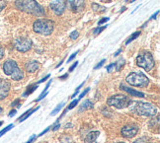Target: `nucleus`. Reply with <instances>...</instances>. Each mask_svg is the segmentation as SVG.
Returning <instances> with one entry per match:
<instances>
[{"label": "nucleus", "instance_id": "36", "mask_svg": "<svg viewBox=\"0 0 160 143\" xmlns=\"http://www.w3.org/2000/svg\"><path fill=\"white\" fill-rule=\"evenodd\" d=\"M77 64H78V61H76V62H74V63H73V65L69 68V72H72L73 70L75 69L76 68V66H77Z\"/></svg>", "mask_w": 160, "mask_h": 143}, {"label": "nucleus", "instance_id": "23", "mask_svg": "<svg viewBox=\"0 0 160 143\" xmlns=\"http://www.w3.org/2000/svg\"><path fill=\"white\" fill-rule=\"evenodd\" d=\"M125 65V60L122 59V58H121L117 63H115V69L116 70H121V68Z\"/></svg>", "mask_w": 160, "mask_h": 143}, {"label": "nucleus", "instance_id": "50", "mask_svg": "<svg viewBox=\"0 0 160 143\" xmlns=\"http://www.w3.org/2000/svg\"><path fill=\"white\" fill-rule=\"evenodd\" d=\"M126 9H127L126 7H122V10H121V12H124V11H126Z\"/></svg>", "mask_w": 160, "mask_h": 143}, {"label": "nucleus", "instance_id": "16", "mask_svg": "<svg viewBox=\"0 0 160 143\" xmlns=\"http://www.w3.org/2000/svg\"><path fill=\"white\" fill-rule=\"evenodd\" d=\"M11 78L13 79V80H15V81H19V80H22L23 78H24V73H23V71L20 69L19 67L17 68V69L11 74Z\"/></svg>", "mask_w": 160, "mask_h": 143}, {"label": "nucleus", "instance_id": "14", "mask_svg": "<svg viewBox=\"0 0 160 143\" xmlns=\"http://www.w3.org/2000/svg\"><path fill=\"white\" fill-rule=\"evenodd\" d=\"M121 89L122 90H124L126 92H128V94H131L132 96H134V97H139V98H143L144 97V94L143 93H141L139 91H135L133 89H131V88H128V87H126L124 85H121Z\"/></svg>", "mask_w": 160, "mask_h": 143}, {"label": "nucleus", "instance_id": "26", "mask_svg": "<svg viewBox=\"0 0 160 143\" xmlns=\"http://www.w3.org/2000/svg\"><path fill=\"white\" fill-rule=\"evenodd\" d=\"M13 126H14L13 124H9V126H8L7 127H5L4 129H2L1 131H0V137H1V136H2L3 134H5V133L7 132V131H9V130H10L12 127H13Z\"/></svg>", "mask_w": 160, "mask_h": 143}, {"label": "nucleus", "instance_id": "46", "mask_svg": "<svg viewBox=\"0 0 160 143\" xmlns=\"http://www.w3.org/2000/svg\"><path fill=\"white\" fill-rule=\"evenodd\" d=\"M67 77H68V74H64V75L60 76V77H59V79H60V80H63V79H66Z\"/></svg>", "mask_w": 160, "mask_h": 143}, {"label": "nucleus", "instance_id": "54", "mask_svg": "<svg viewBox=\"0 0 160 143\" xmlns=\"http://www.w3.org/2000/svg\"><path fill=\"white\" fill-rule=\"evenodd\" d=\"M133 1H135V0H132V2H133Z\"/></svg>", "mask_w": 160, "mask_h": 143}, {"label": "nucleus", "instance_id": "52", "mask_svg": "<svg viewBox=\"0 0 160 143\" xmlns=\"http://www.w3.org/2000/svg\"><path fill=\"white\" fill-rule=\"evenodd\" d=\"M2 124H3V122H2V121H0V126H1Z\"/></svg>", "mask_w": 160, "mask_h": 143}, {"label": "nucleus", "instance_id": "24", "mask_svg": "<svg viewBox=\"0 0 160 143\" xmlns=\"http://www.w3.org/2000/svg\"><path fill=\"white\" fill-rule=\"evenodd\" d=\"M139 35H140V32H135L134 34H132L131 37H130V38H128V40L127 41V45H128V43H130L131 42H132L133 40H135V39H137V38H138V37H139Z\"/></svg>", "mask_w": 160, "mask_h": 143}, {"label": "nucleus", "instance_id": "19", "mask_svg": "<svg viewBox=\"0 0 160 143\" xmlns=\"http://www.w3.org/2000/svg\"><path fill=\"white\" fill-rule=\"evenodd\" d=\"M92 108H93V103L90 102L89 100H87V101H85V103H83L82 107L80 108L79 111H82L83 110H90Z\"/></svg>", "mask_w": 160, "mask_h": 143}, {"label": "nucleus", "instance_id": "18", "mask_svg": "<svg viewBox=\"0 0 160 143\" xmlns=\"http://www.w3.org/2000/svg\"><path fill=\"white\" fill-rule=\"evenodd\" d=\"M39 109H40L39 107H37V108H35V109H31L30 111H28L27 113H25V114H24L22 116H20V119H19V122H22V121H24L25 120H27V119H28V117H29L31 115H33V114L35 113V111H38Z\"/></svg>", "mask_w": 160, "mask_h": 143}, {"label": "nucleus", "instance_id": "38", "mask_svg": "<svg viewBox=\"0 0 160 143\" xmlns=\"http://www.w3.org/2000/svg\"><path fill=\"white\" fill-rule=\"evenodd\" d=\"M77 52H74V53H72V54H71V57H70L68 58V60H67V61H68V62H70V61H71V60H72L73 58H74V57H76Z\"/></svg>", "mask_w": 160, "mask_h": 143}, {"label": "nucleus", "instance_id": "30", "mask_svg": "<svg viewBox=\"0 0 160 143\" xmlns=\"http://www.w3.org/2000/svg\"><path fill=\"white\" fill-rule=\"evenodd\" d=\"M6 7V1L5 0H0V13H1V11Z\"/></svg>", "mask_w": 160, "mask_h": 143}, {"label": "nucleus", "instance_id": "28", "mask_svg": "<svg viewBox=\"0 0 160 143\" xmlns=\"http://www.w3.org/2000/svg\"><path fill=\"white\" fill-rule=\"evenodd\" d=\"M78 101H79V100H74V101H72V102L70 103V105L68 106V108H67V110H72L74 107H76V105L78 104Z\"/></svg>", "mask_w": 160, "mask_h": 143}, {"label": "nucleus", "instance_id": "17", "mask_svg": "<svg viewBox=\"0 0 160 143\" xmlns=\"http://www.w3.org/2000/svg\"><path fill=\"white\" fill-rule=\"evenodd\" d=\"M149 127L152 131H155V128H156V131H159V116L157 115L156 119H153L150 121L149 122Z\"/></svg>", "mask_w": 160, "mask_h": 143}, {"label": "nucleus", "instance_id": "12", "mask_svg": "<svg viewBox=\"0 0 160 143\" xmlns=\"http://www.w3.org/2000/svg\"><path fill=\"white\" fill-rule=\"evenodd\" d=\"M17 68H18V65L16 63V61L11 60V59L6 60L3 64V71L6 75H9V76L17 69Z\"/></svg>", "mask_w": 160, "mask_h": 143}, {"label": "nucleus", "instance_id": "8", "mask_svg": "<svg viewBox=\"0 0 160 143\" xmlns=\"http://www.w3.org/2000/svg\"><path fill=\"white\" fill-rule=\"evenodd\" d=\"M66 5L72 12H81L85 7V0H66Z\"/></svg>", "mask_w": 160, "mask_h": 143}, {"label": "nucleus", "instance_id": "21", "mask_svg": "<svg viewBox=\"0 0 160 143\" xmlns=\"http://www.w3.org/2000/svg\"><path fill=\"white\" fill-rule=\"evenodd\" d=\"M92 9H93L95 12H105V10H106V8L104 7V6H101V5H99V4H97V3H93L92 4Z\"/></svg>", "mask_w": 160, "mask_h": 143}, {"label": "nucleus", "instance_id": "45", "mask_svg": "<svg viewBox=\"0 0 160 143\" xmlns=\"http://www.w3.org/2000/svg\"><path fill=\"white\" fill-rule=\"evenodd\" d=\"M133 143H147V142H144L143 139H138V140H135Z\"/></svg>", "mask_w": 160, "mask_h": 143}, {"label": "nucleus", "instance_id": "33", "mask_svg": "<svg viewBox=\"0 0 160 143\" xmlns=\"http://www.w3.org/2000/svg\"><path fill=\"white\" fill-rule=\"evenodd\" d=\"M113 69H115V63H111L109 66H107V71L108 72H112Z\"/></svg>", "mask_w": 160, "mask_h": 143}, {"label": "nucleus", "instance_id": "51", "mask_svg": "<svg viewBox=\"0 0 160 143\" xmlns=\"http://www.w3.org/2000/svg\"><path fill=\"white\" fill-rule=\"evenodd\" d=\"M1 113H2V108L0 107V114H1Z\"/></svg>", "mask_w": 160, "mask_h": 143}, {"label": "nucleus", "instance_id": "2", "mask_svg": "<svg viewBox=\"0 0 160 143\" xmlns=\"http://www.w3.org/2000/svg\"><path fill=\"white\" fill-rule=\"evenodd\" d=\"M131 111L137 113L139 116H154L157 114V109L155 106L150 103H143V102H131L128 105Z\"/></svg>", "mask_w": 160, "mask_h": 143}, {"label": "nucleus", "instance_id": "53", "mask_svg": "<svg viewBox=\"0 0 160 143\" xmlns=\"http://www.w3.org/2000/svg\"><path fill=\"white\" fill-rule=\"evenodd\" d=\"M118 143H124V142H118Z\"/></svg>", "mask_w": 160, "mask_h": 143}, {"label": "nucleus", "instance_id": "44", "mask_svg": "<svg viewBox=\"0 0 160 143\" xmlns=\"http://www.w3.org/2000/svg\"><path fill=\"white\" fill-rule=\"evenodd\" d=\"M48 130H50V127H48V128H47L46 130H44V131H42V132H41V133H40V134H39L38 136H41V135H44V134H45L46 132H48Z\"/></svg>", "mask_w": 160, "mask_h": 143}, {"label": "nucleus", "instance_id": "11", "mask_svg": "<svg viewBox=\"0 0 160 143\" xmlns=\"http://www.w3.org/2000/svg\"><path fill=\"white\" fill-rule=\"evenodd\" d=\"M10 87L11 85L7 80L0 79V100H3V99L8 96Z\"/></svg>", "mask_w": 160, "mask_h": 143}, {"label": "nucleus", "instance_id": "7", "mask_svg": "<svg viewBox=\"0 0 160 143\" xmlns=\"http://www.w3.org/2000/svg\"><path fill=\"white\" fill-rule=\"evenodd\" d=\"M14 46L17 51H19L21 52H26L32 47V41L27 38H19L15 40Z\"/></svg>", "mask_w": 160, "mask_h": 143}, {"label": "nucleus", "instance_id": "9", "mask_svg": "<svg viewBox=\"0 0 160 143\" xmlns=\"http://www.w3.org/2000/svg\"><path fill=\"white\" fill-rule=\"evenodd\" d=\"M50 7L52 11L54 12L55 15H61L64 12L65 3L63 0H52Z\"/></svg>", "mask_w": 160, "mask_h": 143}, {"label": "nucleus", "instance_id": "43", "mask_svg": "<svg viewBox=\"0 0 160 143\" xmlns=\"http://www.w3.org/2000/svg\"><path fill=\"white\" fill-rule=\"evenodd\" d=\"M19 102H20V101H19V99H17V100H15V101H14L13 103L11 104V106H12V107H15V106H16V105H17L18 103H19Z\"/></svg>", "mask_w": 160, "mask_h": 143}, {"label": "nucleus", "instance_id": "49", "mask_svg": "<svg viewBox=\"0 0 160 143\" xmlns=\"http://www.w3.org/2000/svg\"><path fill=\"white\" fill-rule=\"evenodd\" d=\"M62 63H63V60H61V61L59 62V63H58V64L57 65V67H59V66H60V64H62Z\"/></svg>", "mask_w": 160, "mask_h": 143}, {"label": "nucleus", "instance_id": "39", "mask_svg": "<svg viewBox=\"0 0 160 143\" xmlns=\"http://www.w3.org/2000/svg\"><path fill=\"white\" fill-rule=\"evenodd\" d=\"M16 113H17V111L16 110H12L10 113H9V116L11 117V116H15L16 115Z\"/></svg>", "mask_w": 160, "mask_h": 143}, {"label": "nucleus", "instance_id": "22", "mask_svg": "<svg viewBox=\"0 0 160 143\" xmlns=\"http://www.w3.org/2000/svg\"><path fill=\"white\" fill-rule=\"evenodd\" d=\"M60 142L61 143H74L72 140V138L68 135H63L62 137L60 138Z\"/></svg>", "mask_w": 160, "mask_h": 143}, {"label": "nucleus", "instance_id": "37", "mask_svg": "<svg viewBox=\"0 0 160 143\" xmlns=\"http://www.w3.org/2000/svg\"><path fill=\"white\" fill-rule=\"evenodd\" d=\"M50 77H51V74H48V75H47V76H46L45 78H42V80H40V81H39V83H42V82H45L46 80H47V79H48V78H50Z\"/></svg>", "mask_w": 160, "mask_h": 143}, {"label": "nucleus", "instance_id": "15", "mask_svg": "<svg viewBox=\"0 0 160 143\" xmlns=\"http://www.w3.org/2000/svg\"><path fill=\"white\" fill-rule=\"evenodd\" d=\"M99 135H100V132L99 131H92V132H89L87 134V136L85 137V142L86 143H94Z\"/></svg>", "mask_w": 160, "mask_h": 143}, {"label": "nucleus", "instance_id": "32", "mask_svg": "<svg viewBox=\"0 0 160 143\" xmlns=\"http://www.w3.org/2000/svg\"><path fill=\"white\" fill-rule=\"evenodd\" d=\"M105 61H106L105 59H102V60L99 62V63H98V65H96V66L94 67V69H99V68H100V67H102V66H103V64L105 63Z\"/></svg>", "mask_w": 160, "mask_h": 143}, {"label": "nucleus", "instance_id": "5", "mask_svg": "<svg viewBox=\"0 0 160 143\" xmlns=\"http://www.w3.org/2000/svg\"><path fill=\"white\" fill-rule=\"evenodd\" d=\"M137 64L143 68L144 70L146 71H150L153 67H154V59H153V57L150 52H144L142 53H140L138 58H137Z\"/></svg>", "mask_w": 160, "mask_h": 143}, {"label": "nucleus", "instance_id": "29", "mask_svg": "<svg viewBox=\"0 0 160 143\" xmlns=\"http://www.w3.org/2000/svg\"><path fill=\"white\" fill-rule=\"evenodd\" d=\"M78 36H79V34H78L77 31H73V32L70 34V39L71 40H76L78 38Z\"/></svg>", "mask_w": 160, "mask_h": 143}, {"label": "nucleus", "instance_id": "1", "mask_svg": "<svg viewBox=\"0 0 160 143\" xmlns=\"http://www.w3.org/2000/svg\"><path fill=\"white\" fill-rule=\"evenodd\" d=\"M15 6L20 11L26 12V13L32 14L35 16H44L46 14L45 9L35 1V0H16Z\"/></svg>", "mask_w": 160, "mask_h": 143}, {"label": "nucleus", "instance_id": "31", "mask_svg": "<svg viewBox=\"0 0 160 143\" xmlns=\"http://www.w3.org/2000/svg\"><path fill=\"white\" fill-rule=\"evenodd\" d=\"M47 94H48V91L47 92H45V91H42V94L40 95V97L38 98V99H37V102H39V101H41L42 100V99H44L46 96H47Z\"/></svg>", "mask_w": 160, "mask_h": 143}, {"label": "nucleus", "instance_id": "10", "mask_svg": "<svg viewBox=\"0 0 160 143\" xmlns=\"http://www.w3.org/2000/svg\"><path fill=\"white\" fill-rule=\"evenodd\" d=\"M122 135L126 138H132L138 132V127L137 126H126L122 128Z\"/></svg>", "mask_w": 160, "mask_h": 143}, {"label": "nucleus", "instance_id": "48", "mask_svg": "<svg viewBox=\"0 0 160 143\" xmlns=\"http://www.w3.org/2000/svg\"><path fill=\"white\" fill-rule=\"evenodd\" d=\"M121 52H122V49H119V51H118V52H117L115 53V57H118V55H119V54H120Z\"/></svg>", "mask_w": 160, "mask_h": 143}, {"label": "nucleus", "instance_id": "47", "mask_svg": "<svg viewBox=\"0 0 160 143\" xmlns=\"http://www.w3.org/2000/svg\"><path fill=\"white\" fill-rule=\"evenodd\" d=\"M158 14H159V11H157V12H156V13H155V14H153V15H152V17H151V19H155V18H156V16H157Z\"/></svg>", "mask_w": 160, "mask_h": 143}, {"label": "nucleus", "instance_id": "6", "mask_svg": "<svg viewBox=\"0 0 160 143\" xmlns=\"http://www.w3.org/2000/svg\"><path fill=\"white\" fill-rule=\"evenodd\" d=\"M132 100L128 96L124 95H117L109 98L107 100V104L109 106H113L118 109H124L128 107V105L131 104Z\"/></svg>", "mask_w": 160, "mask_h": 143}, {"label": "nucleus", "instance_id": "40", "mask_svg": "<svg viewBox=\"0 0 160 143\" xmlns=\"http://www.w3.org/2000/svg\"><path fill=\"white\" fill-rule=\"evenodd\" d=\"M58 127H60V124L58 123V121H57V123H55V126L52 127V130H57V129H58Z\"/></svg>", "mask_w": 160, "mask_h": 143}, {"label": "nucleus", "instance_id": "25", "mask_svg": "<svg viewBox=\"0 0 160 143\" xmlns=\"http://www.w3.org/2000/svg\"><path fill=\"white\" fill-rule=\"evenodd\" d=\"M63 106H64V103H61V104H59V105L58 106V107H57V108H55V109L52 111V113L51 114V116H55V115H57V114L58 113V111H60V109L63 107Z\"/></svg>", "mask_w": 160, "mask_h": 143}, {"label": "nucleus", "instance_id": "42", "mask_svg": "<svg viewBox=\"0 0 160 143\" xmlns=\"http://www.w3.org/2000/svg\"><path fill=\"white\" fill-rule=\"evenodd\" d=\"M35 139H36V135H33L32 137H31V138H30V139H29V140H28V141H27L26 143H32V142H33V141H34Z\"/></svg>", "mask_w": 160, "mask_h": 143}, {"label": "nucleus", "instance_id": "34", "mask_svg": "<svg viewBox=\"0 0 160 143\" xmlns=\"http://www.w3.org/2000/svg\"><path fill=\"white\" fill-rule=\"evenodd\" d=\"M89 90H90L89 88H86V89H85V91H83V92L81 93V94H80V96H79V99H82V98H83V97H84L86 94H87L88 92H89Z\"/></svg>", "mask_w": 160, "mask_h": 143}, {"label": "nucleus", "instance_id": "3", "mask_svg": "<svg viewBox=\"0 0 160 143\" xmlns=\"http://www.w3.org/2000/svg\"><path fill=\"white\" fill-rule=\"evenodd\" d=\"M54 27V23L52 20L48 19H39L34 22L33 29L36 33L44 35V36H48L52 33Z\"/></svg>", "mask_w": 160, "mask_h": 143}, {"label": "nucleus", "instance_id": "35", "mask_svg": "<svg viewBox=\"0 0 160 143\" xmlns=\"http://www.w3.org/2000/svg\"><path fill=\"white\" fill-rule=\"evenodd\" d=\"M108 21H109V18H103L102 20H100L99 22H98V25L100 26V25H103L104 23H106V22H108Z\"/></svg>", "mask_w": 160, "mask_h": 143}, {"label": "nucleus", "instance_id": "20", "mask_svg": "<svg viewBox=\"0 0 160 143\" xmlns=\"http://www.w3.org/2000/svg\"><path fill=\"white\" fill-rule=\"evenodd\" d=\"M37 88H38V85H37V84H35V85H31V86H29L28 87V89L26 90V92L25 93H24V94H23V96L24 97H27L28 95H30V94H32V93L37 89Z\"/></svg>", "mask_w": 160, "mask_h": 143}, {"label": "nucleus", "instance_id": "27", "mask_svg": "<svg viewBox=\"0 0 160 143\" xmlns=\"http://www.w3.org/2000/svg\"><path fill=\"white\" fill-rule=\"evenodd\" d=\"M107 28V26H104V27H98L94 30V34L95 35H98V34H100L101 32H103L104 30H105Z\"/></svg>", "mask_w": 160, "mask_h": 143}, {"label": "nucleus", "instance_id": "41", "mask_svg": "<svg viewBox=\"0 0 160 143\" xmlns=\"http://www.w3.org/2000/svg\"><path fill=\"white\" fill-rule=\"evenodd\" d=\"M4 57V49L2 47H0V59Z\"/></svg>", "mask_w": 160, "mask_h": 143}, {"label": "nucleus", "instance_id": "13", "mask_svg": "<svg viewBox=\"0 0 160 143\" xmlns=\"http://www.w3.org/2000/svg\"><path fill=\"white\" fill-rule=\"evenodd\" d=\"M39 67H40V63H39L38 61H36V60L28 62V63L26 64V66H25L26 71L27 72H30V73L35 72L37 69H39Z\"/></svg>", "mask_w": 160, "mask_h": 143}, {"label": "nucleus", "instance_id": "55", "mask_svg": "<svg viewBox=\"0 0 160 143\" xmlns=\"http://www.w3.org/2000/svg\"><path fill=\"white\" fill-rule=\"evenodd\" d=\"M126 1H128V0H126Z\"/></svg>", "mask_w": 160, "mask_h": 143}, {"label": "nucleus", "instance_id": "4", "mask_svg": "<svg viewBox=\"0 0 160 143\" xmlns=\"http://www.w3.org/2000/svg\"><path fill=\"white\" fill-rule=\"evenodd\" d=\"M126 81L135 87H146L149 83V79L141 72H132L126 78Z\"/></svg>", "mask_w": 160, "mask_h": 143}]
</instances>
